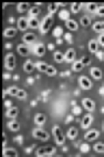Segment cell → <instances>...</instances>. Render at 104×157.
I'll list each match as a JSON object with an SVG mask.
<instances>
[{"mask_svg":"<svg viewBox=\"0 0 104 157\" xmlns=\"http://www.w3.org/2000/svg\"><path fill=\"white\" fill-rule=\"evenodd\" d=\"M52 137H54V142H56L59 148L67 144V133H65L63 127H54V129H52Z\"/></svg>","mask_w":104,"mask_h":157,"instance_id":"obj_1","label":"cell"},{"mask_svg":"<svg viewBox=\"0 0 104 157\" xmlns=\"http://www.w3.org/2000/svg\"><path fill=\"white\" fill-rule=\"evenodd\" d=\"M5 96H7V98L15 96L17 101H26V98H28L26 90H22V87H7V90H5Z\"/></svg>","mask_w":104,"mask_h":157,"instance_id":"obj_2","label":"cell"},{"mask_svg":"<svg viewBox=\"0 0 104 157\" xmlns=\"http://www.w3.org/2000/svg\"><path fill=\"white\" fill-rule=\"evenodd\" d=\"M35 63H37V70H39V72H44V74H48V76L59 74V70H56L52 63H46V61H35Z\"/></svg>","mask_w":104,"mask_h":157,"instance_id":"obj_3","label":"cell"},{"mask_svg":"<svg viewBox=\"0 0 104 157\" xmlns=\"http://www.w3.org/2000/svg\"><path fill=\"white\" fill-rule=\"evenodd\" d=\"M33 137H35V140H39V142H48L50 137H52V133H48L44 127H35V129H33Z\"/></svg>","mask_w":104,"mask_h":157,"instance_id":"obj_4","label":"cell"},{"mask_svg":"<svg viewBox=\"0 0 104 157\" xmlns=\"http://www.w3.org/2000/svg\"><path fill=\"white\" fill-rule=\"evenodd\" d=\"M50 26H52V13H48L44 20H41V24H39V33H41V35H48V33H50Z\"/></svg>","mask_w":104,"mask_h":157,"instance_id":"obj_5","label":"cell"},{"mask_svg":"<svg viewBox=\"0 0 104 157\" xmlns=\"http://www.w3.org/2000/svg\"><path fill=\"white\" fill-rule=\"evenodd\" d=\"M78 87H80V90H87V92H89V90L93 87V78H91V76H87V74L78 76Z\"/></svg>","mask_w":104,"mask_h":157,"instance_id":"obj_6","label":"cell"},{"mask_svg":"<svg viewBox=\"0 0 104 157\" xmlns=\"http://www.w3.org/2000/svg\"><path fill=\"white\" fill-rule=\"evenodd\" d=\"M22 44H26V46H35V44H37V35H35V31H28V33L22 35Z\"/></svg>","mask_w":104,"mask_h":157,"instance_id":"obj_7","label":"cell"},{"mask_svg":"<svg viewBox=\"0 0 104 157\" xmlns=\"http://www.w3.org/2000/svg\"><path fill=\"white\" fill-rule=\"evenodd\" d=\"M91 124H93V116H91V111H85L80 118V129H89Z\"/></svg>","mask_w":104,"mask_h":157,"instance_id":"obj_8","label":"cell"},{"mask_svg":"<svg viewBox=\"0 0 104 157\" xmlns=\"http://www.w3.org/2000/svg\"><path fill=\"white\" fill-rule=\"evenodd\" d=\"M85 66H89L87 57H78L76 61L72 63V70H74V72H80V70H85Z\"/></svg>","mask_w":104,"mask_h":157,"instance_id":"obj_9","label":"cell"},{"mask_svg":"<svg viewBox=\"0 0 104 157\" xmlns=\"http://www.w3.org/2000/svg\"><path fill=\"white\" fill-rule=\"evenodd\" d=\"M15 29L28 33V31H30V20H28V17H17V26H15Z\"/></svg>","mask_w":104,"mask_h":157,"instance_id":"obj_10","label":"cell"},{"mask_svg":"<svg viewBox=\"0 0 104 157\" xmlns=\"http://www.w3.org/2000/svg\"><path fill=\"white\" fill-rule=\"evenodd\" d=\"M100 133H102V131H95V129L89 127V129H85V140H87V142H95L98 137H100Z\"/></svg>","mask_w":104,"mask_h":157,"instance_id":"obj_11","label":"cell"},{"mask_svg":"<svg viewBox=\"0 0 104 157\" xmlns=\"http://www.w3.org/2000/svg\"><path fill=\"white\" fill-rule=\"evenodd\" d=\"M48 52V48H46V44H41V42H37L35 46H33V55L35 57H44Z\"/></svg>","mask_w":104,"mask_h":157,"instance_id":"obj_12","label":"cell"},{"mask_svg":"<svg viewBox=\"0 0 104 157\" xmlns=\"http://www.w3.org/2000/svg\"><path fill=\"white\" fill-rule=\"evenodd\" d=\"M22 70L30 76V74H35V70H37V63L35 61H30V59H26V61H24V66H22Z\"/></svg>","mask_w":104,"mask_h":157,"instance_id":"obj_13","label":"cell"},{"mask_svg":"<svg viewBox=\"0 0 104 157\" xmlns=\"http://www.w3.org/2000/svg\"><path fill=\"white\" fill-rule=\"evenodd\" d=\"M5 68H7L9 72L15 68V55H13V52H7V57H5Z\"/></svg>","mask_w":104,"mask_h":157,"instance_id":"obj_14","label":"cell"},{"mask_svg":"<svg viewBox=\"0 0 104 157\" xmlns=\"http://www.w3.org/2000/svg\"><path fill=\"white\" fill-rule=\"evenodd\" d=\"M33 52V46H26V44H17V55L20 57H28Z\"/></svg>","mask_w":104,"mask_h":157,"instance_id":"obj_15","label":"cell"},{"mask_svg":"<svg viewBox=\"0 0 104 157\" xmlns=\"http://www.w3.org/2000/svg\"><path fill=\"white\" fill-rule=\"evenodd\" d=\"M82 109H85V111H91V113H93V111H95V103L91 101V98H87V96H85V98H82Z\"/></svg>","mask_w":104,"mask_h":157,"instance_id":"obj_16","label":"cell"},{"mask_svg":"<svg viewBox=\"0 0 104 157\" xmlns=\"http://www.w3.org/2000/svg\"><path fill=\"white\" fill-rule=\"evenodd\" d=\"M89 76L93 78V81H102V70L95 68V66H91V68H89Z\"/></svg>","mask_w":104,"mask_h":157,"instance_id":"obj_17","label":"cell"},{"mask_svg":"<svg viewBox=\"0 0 104 157\" xmlns=\"http://www.w3.org/2000/svg\"><path fill=\"white\" fill-rule=\"evenodd\" d=\"M48 120V116L46 113H35V127H44Z\"/></svg>","mask_w":104,"mask_h":157,"instance_id":"obj_18","label":"cell"},{"mask_svg":"<svg viewBox=\"0 0 104 157\" xmlns=\"http://www.w3.org/2000/svg\"><path fill=\"white\" fill-rule=\"evenodd\" d=\"M65 133H67V140H70V142H74L76 137H78V129H76V127H72V124L67 127V131H65Z\"/></svg>","mask_w":104,"mask_h":157,"instance_id":"obj_19","label":"cell"},{"mask_svg":"<svg viewBox=\"0 0 104 157\" xmlns=\"http://www.w3.org/2000/svg\"><path fill=\"white\" fill-rule=\"evenodd\" d=\"M65 29H67V33H76V31L80 29V24L74 22V20H67V22H65Z\"/></svg>","mask_w":104,"mask_h":157,"instance_id":"obj_20","label":"cell"},{"mask_svg":"<svg viewBox=\"0 0 104 157\" xmlns=\"http://www.w3.org/2000/svg\"><path fill=\"white\" fill-rule=\"evenodd\" d=\"M15 35H17V29H15V26H7V29H5V39H7V42H9V39H13Z\"/></svg>","mask_w":104,"mask_h":157,"instance_id":"obj_21","label":"cell"},{"mask_svg":"<svg viewBox=\"0 0 104 157\" xmlns=\"http://www.w3.org/2000/svg\"><path fill=\"white\" fill-rule=\"evenodd\" d=\"M87 48H89V50H91L93 55H98V52L102 50V48H100V44H98V39H91V42L87 44Z\"/></svg>","mask_w":104,"mask_h":157,"instance_id":"obj_22","label":"cell"},{"mask_svg":"<svg viewBox=\"0 0 104 157\" xmlns=\"http://www.w3.org/2000/svg\"><path fill=\"white\" fill-rule=\"evenodd\" d=\"M54 153H56V148H39V151H37L39 157H50V155H54Z\"/></svg>","mask_w":104,"mask_h":157,"instance_id":"obj_23","label":"cell"},{"mask_svg":"<svg viewBox=\"0 0 104 157\" xmlns=\"http://www.w3.org/2000/svg\"><path fill=\"white\" fill-rule=\"evenodd\" d=\"M91 29H93V31H95L98 35H104V20H100V22H95V24H93Z\"/></svg>","mask_w":104,"mask_h":157,"instance_id":"obj_24","label":"cell"},{"mask_svg":"<svg viewBox=\"0 0 104 157\" xmlns=\"http://www.w3.org/2000/svg\"><path fill=\"white\" fill-rule=\"evenodd\" d=\"M65 61H76V50L74 48H67L65 50Z\"/></svg>","mask_w":104,"mask_h":157,"instance_id":"obj_25","label":"cell"},{"mask_svg":"<svg viewBox=\"0 0 104 157\" xmlns=\"http://www.w3.org/2000/svg\"><path fill=\"white\" fill-rule=\"evenodd\" d=\"M54 61H56V63H67V61H65V52H59V50H56V52H54Z\"/></svg>","mask_w":104,"mask_h":157,"instance_id":"obj_26","label":"cell"},{"mask_svg":"<svg viewBox=\"0 0 104 157\" xmlns=\"http://www.w3.org/2000/svg\"><path fill=\"white\" fill-rule=\"evenodd\" d=\"M7 127H9V131H15V133L20 131V122H17V120H9Z\"/></svg>","mask_w":104,"mask_h":157,"instance_id":"obj_27","label":"cell"},{"mask_svg":"<svg viewBox=\"0 0 104 157\" xmlns=\"http://www.w3.org/2000/svg\"><path fill=\"white\" fill-rule=\"evenodd\" d=\"M78 151H80V153H89V151H93V148H91V146H89V142L85 140V142H82V144L78 146Z\"/></svg>","mask_w":104,"mask_h":157,"instance_id":"obj_28","label":"cell"},{"mask_svg":"<svg viewBox=\"0 0 104 157\" xmlns=\"http://www.w3.org/2000/svg\"><path fill=\"white\" fill-rule=\"evenodd\" d=\"M82 9H85V5H80V2L70 5V11H74V13H78V11H82Z\"/></svg>","mask_w":104,"mask_h":157,"instance_id":"obj_29","label":"cell"},{"mask_svg":"<svg viewBox=\"0 0 104 157\" xmlns=\"http://www.w3.org/2000/svg\"><path fill=\"white\" fill-rule=\"evenodd\" d=\"M80 111H82V105H78V103H72V113H74V116H80Z\"/></svg>","mask_w":104,"mask_h":157,"instance_id":"obj_30","label":"cell"},{"mask_svg":"<svg viewBox=\"0 0 104 157\" xmlns=\"http://www.w3.org/2000/svg\"><path fill=\"white\" fill-rule=\"evenodd\" d=\"M78 24H80V26H89V24H91V17H89V15H82Z\"/></svg>","mask_w":104,"mask_h":157,"instance_id":"obj_31","label":"cell"},{"mask_svg":"<svg viewBox=\"0 0 104 157\" xmlns=\"http://www.w3.org/2000/svg\"><path fill=\"white\" fill-rule=\"evenodd\" d=\"M93 151H95V153H104V142H98V140H95V146H93Z\"/></svg>","mask_w":104,"mask_h":157,"instance_id":"obj_32","label":"cell"},{"mask_svg":"<svg viewBox=\"0 0 104 157\" xmlns=\"http://www.w3.org/2000/svg\"><path fill=\"white\" fill-rule=\"evenodd\" d=\"M28 9H30V7H28L26 2H20V5H17V11H20V13H24V11H28Z\"/></svg>","mask_w":104,"mask_h":157,"instance_id":"obj_33","label":"cell"},{"mask_svg":"<svg viewBox=\"0 0 104 157\" xmlns=\"http://www.w3.org/2000/svg\"><path fill=\"white\" fill-rule=\"evenodd\" d=\"M15 153H17L15 148H11L9 144H5V155H15Z\"/></svg>","mask_w":104,"mask_h":157,"instance_id":"obj_34","label":"cell"},{"mask_svg":"<svg viewBox=\"0 0 104 157\" xmlns=\"http://www.w3.org/2000/svg\"><path fill=\"white\" fill-rule=\"evenodd\" d=\"M54 37H56V39L63 37V29H54Z\"/></svg>","mask_w":104,"mask_h":157,"instance_id":"obj_35","label":"cell"},{"mask_svg":"<svg viewBox=\"0 0 104 157\" xmlns=\"http://www.w3.org/2000/svg\"><path fill=\"white\" fill-rule=\"evenodd\" d=\"M74 118H76V116H74V113H70V116H67V118H65V124H67V127H70V124H72V122H74Z\"/></svg>","mask_w":104,"mask_h":157,"instance_id":"obj_36","label":"cell"},{"mask_svg":"<svg viewBox=\"0 0 104 157\" xmlns=\"http://www.w3.org/2000/svg\"><path fill=\"white\" fill-rule=\"evenodd\" d=\"M63 39H65L67 44H72V33H65V35H63Z\"/></svg>","mask_w":104,"mask_h":157,"instance_id":"obj_37","label":"cell"},{"mask_svg":"<svg viewBox=\"0 0 104 157\" xmlns=\"http://www.w3.org/2000/svg\"><path fill=\"white\" fill-rule=\"evenodd\" d=\"M98 44H100V48L104 50V35H100V37H98Z\"/></svg>","mask_w":104,"mask_h":157,"instance_id":"obj_38","label":"cell"},{"mask_svg":"<svg viewBox=\"0 0 104 157\" xmlns=\"http://www.w3.org/2000/svg\"><path fill=\"white\" fill-rule=\"evenodd\" d=\"M35 81H37V76H35V74H30V76L26 78V83H35Z\"/></svg>","mask_w":104,"mask_h":157,"instance_id":"obj_39","label":"cell"},{"mask_svg":"<svg viewBox=\"0 0 104 157\" xmlns=\"http://www.w3.org/2000/svg\"><path fill=\"white\" fill-rule=\"evenodd\" d=\"M100 94H102V96H104V87H100Z\"/></svg>","mask_w":104,"mask_h":157,"instance_id":"obj_40","label":"cell"},{"mask_svg":"<svg viewBox=\"0 0 104 157\" xmlns=\"http://www.w3.org/2000/svg\"><path fill=\"white\" fill-rule=\"evenodd\" d=\"M102 131H104V122H102Z\"/></svg>","mask_w":104,"mask_h":157,"instance_id":"obj_41","label":"cell"}]
</instances>
